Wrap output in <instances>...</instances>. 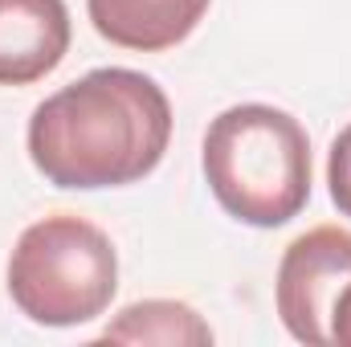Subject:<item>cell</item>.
I'll return each mask as SVG.
<instances>
[{
	"mask_svg": "<svg viewBox=\"0 0 351 347\" xmlns=\"http://www.w3.org/2000/svg\"><path fill=\"white\" fill-rule=\"evenodd\" d=\"M351 282V233L319 225L286 246L278 261V315L298 344H331V315Z\"/></svg>",
	"mask_w": 351,
	"mask_h": 347,
	"instance_id": "obj_4",
	"label": "cell"
},
{
	"mask_svg": "<svg viewBox=\"0 0 351 347\" xmlns=\"http://www.w3.org/2000/svg\"><path fill=\"white\" fill-rule=\"evenodd\" d=\"M106 344H160V347H208L213 327L176 298H143L119 311V319L102 331Z\"/></svg>",
	"mask_w": 351,
	"mask_h": 347,
	"instance_id": "obj_7",
	"label": "cell"
},
{
	"mask_svg": "<svg viewBox=\"0 0 351 347\" xmlns=\"http://www.w3.org/2000/svg\"><path fill=\"white\" fill-rule=\"evenodd\" d=\"M213 0H86L90 25L119 49L160 53L192 37Z\"/></svg>",
	"mask_w": 351,
	"mask_h": 347,
	"instance_id": "obj_6",
	"label": "cell"
},
{
	"mask_svg": "<svg viewBox=\"0 0 351 347\" xmlns=\"http://www.w3.org/2000/svg\"><path fill=\"white\" fill-rule=\"evenodd\" d=\"M25 143L53 188H123L160 168L172 143V102L156 78L102 66L37 102Z\"/></svg>",
	"mask_w": 351,
	"mask_h": 347,
	"instance_id": "obj_1",
	"label": "cell"
},
{
	"mask_svg": "<svg viewBox=\"0 0 351 347\" xmlns=\"http://www.w3.org/2000/svg\"><path fill=\"white\" fill-rule=\"evenodd\" d=\"M114 290V241L86 217L58 213L33 221L8 254V298L41 327H78L98 319Z\"/></svg>",
	"mask_w": 351,
	"mask_h": 347,
	"instance_id": "obj_3",
	"label": "cell"
},
{
	"mask_svg": "<svg viewBox=\"0 0 351 347\" xmlns=\"http://www.w3.org/2000/svg\"><path fill=\"white\" fill-rule=\"evenodd\" d=\"M327 184H331V200L335 208L351 217V123L335 135L331 156H327Z\"/></svg>",
	"mask_w": 351,
	"mask_h": 347,
	"instance_id": "obj_8",
	"label": "cell"
},
{
	"mask_svg": "<svg viewBox=\"0 0 351 347\" xmlns=\"http://www.w3.org/2000/svg\"><path fill=\"white\" fill-rule=\"evenodd\" d=\"M200 168L217 204L254 229L294 221L311 200V139L294 115L269 102L221 110L204 131Z\"/></svg>",
	"mask_w": 351,
	"mask_h": 347,
	"instance_id": "obj_2",
	"label": "cell"
},
{
	"mask_svg": "<svg viewBox=\"0 0 351 347\" xmlns=\"http://www.w3.org/2000/svg\"><path fill=\"white\" fill-rule=\"evenodd\" d=\"M66 0H0V86L41 82L70 53Z\"/></svg>",
	"mask_w": 351,
	"mask_h": 347,
	"instance_id": "obj_5",
	"label": "cell"
},
{
	"mask_svg": "<svg viewBox=\"0 0 351 347\" xmlns=\"http://www.w3.org/2000/svg\"><path fill=\"white\" fill-rule=\"evenodd\" d=\"M331 344L351 347V282H348V290L339 294L335 315H331Z\"/></svg>",
	"mask_w": 351,
	"mask_h": 347,
	"instance_id": "obj_9",
	"label": "cell"
}]
</instances>
